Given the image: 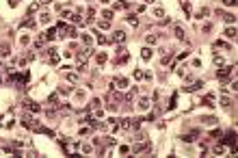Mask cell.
<instances>
[{
  "instance_id": "1",
  "label": "cell",
  "mask_w": 238,
  "mask_h": 158,
  "mask_svg": "<svg viewBox=\"0 0 238 158\" xmlns=\"http://www.w3.org/2000/svg\"><path fill=\"white\" fill-rule=\"evenodd\" d=\"M132 152L134 154H143V152H149V145L145 143V139H139V143L132 145Z\"/></svg>"
},
{
  "instance_id": "2",
  "label": "cell",
  "mask_w": 238,
  "mask_h": 158,
  "mask_svg": "<svg viewBox=\"0 0 238 158\" xmlns=\"http://www.w3.org/2000/svg\"><path fill=\"white\" fill-rule=\"evenodd\" d=\"M136 104H139V110H147V108L152 106V104H149V98H145V95H141Z\"/></svg>"
},
{
  "instance_id": "3",
  "label": "cell",
  "mask_w": 238,
  "mask_h": 158,
  "mask_svg": "<svg viewBox=\"0 0 238 158\" xmlns=\"http://www.w3.org/2000/svg\"><path fill=\"white\" fill-rule=\"evenodd\" d=\"M113 41H115V43H123V41H126V33H123V31H115V33H113Z\"/></svg>"
},
{
  "instance_id": "4",
  "label": "cell",
  "mask_w": 238,
  "mask_h": 158,
  "mask_svg": "<svg viewBox=\"0 0 238 158\" xmlns=\"http://www.w3.org/2000/svg\"><path fill=\"white\" fill-rule=\"evenodd\" d=\"M115 87H119V89H126L128 87V78H123V76H119V78H115V82H113Z\"/></svg>"
},
{
  "instance_id": "5",
  "label": "cell",
  "mask_w": 238,
  "mask_h": 158,
  "mask_svg": "<svg viewBox=\"0 0 238 158\" xmlns=\"http://www.w3.org/2000/svg\"><path fill=\"white\" fill-rule=\"evenodd\" d=\"M173 33H176V37H178V39H184V28H182V26L180 24H176V26H173Z\"/></svg>"
},
{
  "instance_id": "6",
  "label": "cell",
  "mask_w": 238,
  "mask_h": 158,
  "mask_svg": "<svg viewBox=\"0 0 238 158\" xmlns=\"http://www.w3.org/2000/svg\"><path fill=\"white\" fill-rule=\"evenodd\" d=\"M230 74H232V67H223V69H219V78L225 80V78H230Z\"/></svg>"
},
{
  "instance_id": "7",
  "label": "cell",
  "mask_w": 238,
  "mask_h": 158,
  "mask_svg": "<svg viewBox=\"0 0 238 158\" xmlns=\"http://www.w3.org/2000/svg\"><path fill=\"white\" fill-rule=\"evenodd\" d=\"M89 57H91V48H89V45H87V48H85V50H80V54H78V59H80V61H87Z\"/></svg>"
},
{
  "instance_id": "8",
  "label": "cell",
  "mask_w": 238,
  "mask_h": 158,
  "mask_svg": "<svg viewBox=\"0 0 238 158\" xmlns=\"http://www.w3.org/2000/svg\"><path fill=\"white\" fill-rule=\"evenodd\" d=\"M50 17H52V15H50L48 11H43V13L39 15V22H41V24H50Z\"/></svg>"
},
{
  "instance_id": "9",
  "label": "cell",
  "mask_w": 238,
  "mask_h": 158,
  "mask_svg": "<svg viewBox=\"0 0 238 158\" xmlns=\"http://www.w3.org/2000/svg\"><path fill=\"white\" fill-rule=\"evenodd\" d=\"M141 59H143V61H149V59H152V50H149V48H143V50H141Z\"/></svg>"
},
{
  "instance_id": "10",
  "label": "cell",
  "mask_w": 238,
  "mask_h": 158,
  "mask_svg": "<svg viewBox=\"0 0 238 158\" xmlns=\"http://www.w3.org/2000/svg\"><path fill=\"white\" fill-rule=\"evenodd\" d=\"M119 128H123V130L132 128V119H121V121H119Z\"/></svg>"
},
{
  "instance_id": "11",
  "label": "cell",
  "mask_w": 238,
  "mask_h": 158,
  "mask_svg": "<svg viewBox=\"0 0 238 158\" xmlns=\"http://www.w3.org/2000/svg\"><path fill=\"white\" fill-rule=\"evenodd\" d=\"M69 20L74 22V24H82V15H80V13H71V15H69Z\"/></svg>"
},
{
  "instance_id": "12",
  "label": "cell",
  "mask_w": 238,
  "mask_h": 158,
  "mask_svg": "<svg viewBox=\"0 0 238 158\" xmlns=\"http://www.w3.org/2000/svg\"><path fill=\"white\" fill-rule=\"evenodd\" d=\"M201 85H204V82H201V80H197V82H193L190 87H184V89H186V91H197V89H201Z\"/></svg>"
},
{
  "instance_id": "13",
  "label": "cell",
  "mask_w": 238,
  "mask_h": 158,
  "mask_svg": "<svg viewBox=\"0 0 238 158\" xmlns=\"http://www.w3.org/2000/svg\"><path fill=\"white\" fill-rule=\"evenodd\" d=\"M223 35H225V37H230V39H234V37H236V28H234V26H230V28H225Z\"/></svg>"
},
{
  "instance_id": "14",
  "label": "cell",
  "mask_w": 238,
  "mask_h": 158,
  "mask_svg": "<svg viewBox=\"0 0 238 158\" xmlns=\"http://www.w3.org/2000/svg\"><path fill=\"white\" fill-rule=\"evenodd\" d=\"M57 28H48V33H45V39H57Z\"/></svg>"
},
{
  "instance_id": "15",
  "label": "cell",
  "mask_w": 238,
  "mask_h": 158,
  "mask_svg": "<svg viewBox=\"0 0 238 158\" xmlns=\"http://www.w3.org/2000/svg\"><path fill=\"white\" fill-rule=\"evenodd\" d=\"M26 106H28L33 113H39V110H41V106H39V104H35V102H26Z\"/></svg>"
},
{
  "instance_id": "16",
  "label": "cell",
  "mask_w": 238,
  "mask_h": 158,
  "mask_svg": "<svg viewBox=\"0 0 238 158\" xmlns=\"http://www.w3.org/2000/svg\"><path fill=\"white\" fill-rule=\"evenodd\" d=\"M97 26H100L102 31H108V28H111V22H108V20H100V22H97Z\"/></svg>"
},
{
  "instance_id": "17",
  "label": "cell",
  "mask_w": 238,
  "mask_h": 158,
  "mask_svg": "<svg viewBox=\"0 0 238 158\" xmlns=\"http://www.w3.org/2000/svg\"><path fill=\"white\" fill-rule=\"evenodd\" d=\"M145 41H147V45H154V43L158 41V35H147V37H145Z\"/></svg>"
},
{
  "instance_id": "18",
  "label": "cell",
  "mask_w": 238,
  "mask_h": 158,
  "mask_svg": "<svg viewBox=\"0 0 238 158\" xmlns=\"http://www.w3.org/2000/svg\"><path fill=\"white\" fill-rule=\"evenodd\" d=\"M43 43H45V35H39L37 39H35V48H41Z\"/></svg>"
},
{
  "instance_id": "19",
  "label": "cell",
  "mask_w": 238,
  "mask_h": 158,
  "mask_svg": "<svg viewBox=\"0 0 238 158\" xmlns=\"http://www.w3.org/2000/svg\"><path fill=\"white\" fill-rule=\"evenodd\" d=\"M154 17H160V20H162V17H164V9L156 7V9H154Z\"/></svg>"
},
{
  "instance_id": "20",
  "label": "cell",
  "mask_w": 238,
  "mask_h": 158,
  "mask_svg": "<svg viewBox=\"0 0 238 158\" xmlns=\"http://www.w3.org/2000/svg\"><path fill=\"white\" fill-rule=\"evenodd\" d=\"M9 54V43H0V57H7Z\"/></svg>"
},
{
  "instance_id": "21",
  "label": "cell",
  "mask_w": 238,
  "mask_h": 158,
  "mask_svg": "<svg viewBox=\"0 0 238 158\" xmlns=\"http://www.w3.org/2000/svg\"><path fill=\"white\" fill-rule=\"evenodd\" d=\"M201 121H204V124H208V126H214V124H216V117H204Z\"/></svg>"
},
{
  "instance_id": "22",
  "label": "cell",
  "mask_w": 238,
  "mask_h": 158,
  "mask_svg": "<svg viewBox=\"0 0 238 158\" xmlns=\"http://www.w3.org/2000/svg\"><path fill=\"white\" fill-rule=\"evenodd\" d=\"M80 150H82V154H91V152H93V147H91L89 143H85V145H80Z\"/></svg>"
},
{
  "instance_id": "23",
  "label": "cell",
  "mask_w": 238,
  "mask_h": 158,
  "mask_svg": "<svg viewBox=\"0 0 238 158\" xmlns=\"http://www.w3.org/2000/svg\"><path fill=\"white\" fill-rule=\"evenodd\" d=\"M204 104H206V106H214V98H212V95H206V98H204Z\"/></svg>"
},
{
  "instance_id": "24",
  "label": "cell",
  "mask_w": 238,
  "mask_h": 158,
  "mask_svg": "<svg viewBox=\"0 0 238 158\" xmlns=\"http://www.w3.org/2000/svg\"><path fill=\"white\" fill-rule=\"evenodd\" d=\"M197 134H199L197 130H193L190 134H186V136H184V141H195V136H197Z\"/></svg>"
},
{
  "instance_id": "25",
  "label": "cell",
  "mask_w": 238,
  "mask_h": 158,
  "mask_svg": "<svg viewBox=\"0 0 238 158\" xmlns=\"http://www.w3.org/2000/svg\"><path fill=\"white\" fill-rule=\"evenodd\" d=\"M230 104H232V100L223 95V98H221V106H223V108H227V106H230Z\"/></svg>"
},
{
  "instance_id": "26",
  "label": "cell",
  "mask_w": 238,
  "mask_h": 158,
  "mask_svg": "<svg viewBox=\"0 0 238 158\" xmlns=\"http://www.w3.org/2000/svg\"><path fill=\"white\" fill-rule=\"evenodd\" d=\"M65 35H67V37H76V28H74V26H67Z\"/></svg>"
},
{
  "instance_id": "27",
  "label": "cell",
  "mask_w": 238,
  "mask_h": 158,
  "mask_svg": "<svg viewBox=\"0 0 238 158\" xmlns=\"http://www.w3.org/2000/svg\"><path fill=\"white\" fill-rule=\"evenodd\" d=\"M102 17H104V20H108V22H111V20H113V11H104V13H102Z\"/></svg>"
},
{
  "instance_id": "28",
  "label": "cell",
  "mask_w": 238,
  "mask_h": 158,
  "mask_svg": "<svg viewBox=\"0 0 238 158\" xmlns=\"http://www.w3.org/2000/svg\"><path fill=\"white\" fill-rule=\"evenodd\" d=\"M57 100H59L57 95H50V98H48V104H52V106H59V104H57Z\"/></svg>"
},
{
  "instance_id": "29",
  "label": "cell",
  "mask_w": 238,
  "mask_h": 158,
  "mask_svg": "<svg viewBox=\"0 0 238 158\" xmlns=\"http://www.w3.org/2000/svg\"><path fill=\"white\" fill-rule=\"evenodd\" d=\"M214 63H216V65H223V63H225V59L221 57V54H216V57H214Z\"/></svg>"
},
{
  "instance_id": "30",
  "label": "cell",
  "mask_w": 238,
  "mask_h": 158,
  "mask_svg": "<svg viewBox=\"0 0 238 158\" xmlns=\"http://www.w3.org/2000/svg\"><path fill=\"white\" fill-rule=\"evenodd\" d=\"M67 80L69 82H76L78 80V74H67Z\"/></svg>"
},
{
  "instance_id": "31",
  "label": "cell",
  "mask_w": 238,
  "mask_h": 158,
  "mask_svg": "<svg viewBox=\"0 0 238 158\" xmlns=\"http://www.w3.org/2000/svg\"><path fill=\"white\" fill-rule=\"evenodd\" d=\"M225 152V145H216L214 147V154H223Z\"/></svg>"
},
{
  "instance_id": "32",
  "label": "cell",
  "mask_w": 238,
  "mask_h": 158,
  "mask_svg": "<svg viewBox=\"0 0 238 158\" xmlns=\"http://www.w3.org/2000/svg\"><path fill=\"white\" fill-rule=\"evenodd\" d=\"M89 108H100V100H91V104H89Z\"/></svg>"
},
{
  "instance_id": "33",
  "label": "cell",
  "mask_w": 238,
  "mask_h": 158,
  "mask_svg": "<svg viewBox=\"0 0 238 158\" xmlns=\"http://www.w3.org/2000/svg\"><path fill=\"white\" fill-rule=\"evenodd\" d=\"M22 26H35V20H30V17H28V20L22 22Z\"/></svg>"
},
{
  "instance_id": "34",
  "label": "cell",
  "mask_w": 238,
  "mask_h": 158,
  "mask_svg": "<svg viewBox=\"0 0 238 158\" xmlns=\"http://www.w3.org/2000/svg\"><path fill=\"white\" fill-rule=\"evenodd\" d=\"M97 41H100V43H108L111 39H108V37H104V35H100V37H97Z\"/></svg>"
},
{
  "instance_id": "35",
  "label": "cell",
  "mask_w": 238,
  "mask_h": 158,
  "mask_svg": "<svg viewBox=\"0 0 238 158\" xmlns=\"http://www.w3.org/2000/svg\"><path fill=\"white\" fill-rule=\"evenodd\" d=\"M128 22H130L132 26H136V24H139V22H136V17H134V15H128Z\"/></svg>"
},
{
  "instance_id": "36",
  "label": "cell",
  "mask_w": 238,
  "mask_h": 158,
  "mask_svg": "<svg viewBox=\"0 0 238 158\" xmlns=\"http://www.w3.org/2000/svg\"><path fill=\"white\" fill-rule=\"evenodd\" d=\"M128 152H130V147H126V145L119 147V154H128Z\"/></svg>"
},
{
  "instance_id": "37",
  "label": "cell",
  "mask_w": 238,
  "mask_h": 158,
  "mask_svg": "<svg viewBox=\"0 0 238 158\" xmlns=\"http://www.w3.org/2000/svg\"><path fill=\"white\" fill-rule=\"evenodd\" d=\"M97 63H106V54H97Z\"/></svg>"
},
{
  "instance_id": "38",
  "label": "cell",
  "mask_w": 238,
  "mask_h": 158,
  "mask_svg": "<svg viewBox=\"0 0 238 158\" xmlns=\"http://www.w3.org/2000/svg\"><path fill=\"white\" fill-rule=\"evenodd\" d=\"M134 78H136V80H141V78H143V72L136 69V72H134Z\"/></svg>"
},
{
  "instance_id": "39",
  "label": "cell",
  "mask_w": 238,
  "mask_h": 158,
  "mask_svg": "<svg viewBox=\"0 0 238 158\" xmlns=\"http://www.w3.org/2000/svg\"><path fill=\"white\" fill-rule=\"evenodd\" d=\"M223 4H227V7H234V4H236V0H223Z\"/></svg>"
},
{
  "instance_id": "40",
  "label": "cell",
  "mask_w": 238,
  "mask_h": 158,
  "mask_svg": "<svg viewBox=\"0 0 238 158\" xmlns=\"http://www.w3.org/2000/svg\"><path fill=\"white\" fill-rule=\"evenodd\" d=\"M82 39H85V43H87V45H89L91 41H93V39H91V37H89V35H82Z\"/></svg>"
},
{
  "instance_id": "41",
  "label": "cell",
  "mask_w": 238,
  "mask_h": 158,
  "mask_svg": "<svg viewBox=\"0 0 238 158\" xmlns=\"http://www.w3.org/2000/svg\"><path fill=\"white\" fill-rule=\"evenodd\" d=\"M37 2H39V4H50L52 0H37Z\"/></svg>"
},
{
  "instance_id": "42",
  "label": "cell",
  "mask_w": 238,
  "mask_h": 158,
  "mask_svg": "<svg viewBox=\"0 0 238 158\" xmlns=\"http://www.w3.org/2000/svg\"><path fill=\"white\" fill-rule=\"evenodd\" d=\"M17 2H20V0H9V4H11V7H17Z\"/></svg>"
},
{
  "instance_id": "43",
  "label": "cell",
  "mask_w": 238,
  "mask_h": 158,
  "mask_svg": "<svg viewBox=\"0 0 238 158\" xmlns=\"http://www.w3.org/2000/svg\"><path fill=\"white\" fill-rule=\"evenodd\" d=\"M119 2H121L123 7H128V0H119Z\"/></svg>"
}]
</instances>
